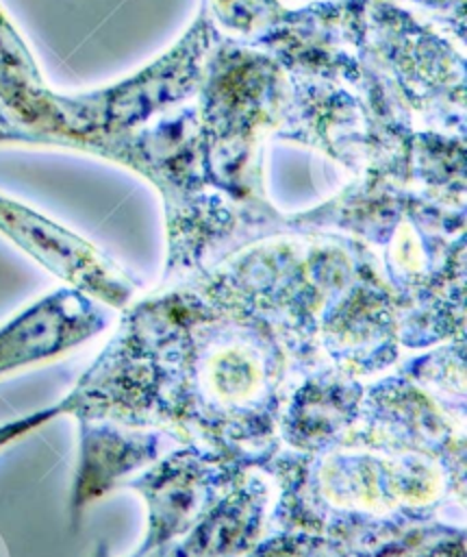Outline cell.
I'll return each instance as SVG.
<instances>
[{"label": "cell", "mask_w": 467, "mask_h": 557, "mask_svg": "<svg viewBox=\"0 0 467 557\" xmlns=\"http://www.w3.org/2000/svg\"><path fill=\"white\" fill-rule=\"evenodd\" d=\"M61 405H54V407H48V409H39V411H33L20 420H13V422H7V424H0V450L4 446H9L11 442L24 437L26 433L43 426L46 422H50L52 418L61 416Z\"/></svg>", "instance_id": "obj_4"}, {"label": "cell", "mask_w": 467, "mask_h": 557, "mask_svg": "<svg viewBox=\"0 0 467 557\" xmlns=\"http://www.w3.org/2000/svg\"><path fill=\"white\" fill-rule=\"evenodd\" d=\"M109 326V315L87 294L56 289L0 326V376L56 359Z\"/></svg>", "instance_id": "obj_2"}, {"label": "cell", "mask_w": 467, "mask_h": 557, "mask_svg": "<svg viewBox=\"0 0 467 557\" xmlns=\"http://www.w3.org/2000/svg\"><path fill=\"white\" fill-rule=\"evenodd\" d=\"M0 233L61 278L100 305L124 309L135 283L102 250L35 209L0 194Z\"/></svg>", "instance_id": "obj_1"}, {"label": "cell", "mask_w": 467, "mask_h": 557, "mask_svg": "<svg viewBox=\"0 0 467 557\" xmlns=\"http://www.w3.org/2000/svg\"><path fill=\"white\" fill-rule=\"evenodd\" d=\"M48 94L22 37L0 9V137L33 124Z\"/></svg>", "instance_id": "obj_3"}]
</instances>
